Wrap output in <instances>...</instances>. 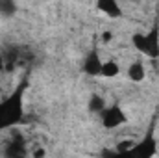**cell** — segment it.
Masks as SVG:
<instances>
[{"mask_svg":"<svg viewBox=\"0 0 159 158\" xmlns=\"http://www.w3.org/2000/svg\"><path fill=\"white\" fill-rule=\"evenodd\" d=\"M28 87V80L24 78L11 95L0 101V132L19 125L24 119V93Z\"/></svg>","mask_w":159,"mask_h":158,"instance_id":"cell-1","label":"cell"},{"mask_svg":"<svg viewBox=\"0 0 159 158\" xmlns=\"http://www.w3.org/2000/svg\"><path fill=\"white\" fill-rule=\"evenodd\" d=\"M157 153V140L150 130L141 141H135L128 151H104V158H154Z\"/></svg>","mask_w":159,"mask_h":158,"instance_id":"cell-2","label":"cell"},{"mask_svg":"<svg viewBox=\"0 0 159 158\" xmlns=\"http://www.w3.org/2000/svg\"><path fill=\"white\" fill-rule=\"evenodd\" d=\"M131 43L141 54H144V56H148L152 60H157L159 58V24L156 22L148 34H133L131 36Z\"/></svg>","mask_w":159,"mask_h":158,"instance_id":"cell-3","label":"cell"},{"mask_svg":"<svg viewBox=\"0 0 159 158\" xmlns=\"http://www.w3.org/2000/svg\"><path fill=\"white\" fill-rule=\"evenodd\" d=\"M100 116H102V125H104V128H109V130L120 126L122 123H126V114L122 112V108H120L119 104H113V106L106 108Z\"/></svg>","mask_w":159,"mask_h":158,"instance_id":"cell-4","label":"cell"},{"mask_svg":"<svg viewBox=\"0 0 159 158\" xmlns=\"http://www.w3.org/2000/svg\"><path fill=\"white\" fill-rule=\"evenodd\" d=\"M26 155H28V149H26L24 138L15 132L11 136V140L7 141L6 149H4V156L6 158H26Z\"/></svg>","mask_w":159,"mask_h":158,"instance_id":"cell-5","label":"cell"},{"mask_svg":"<svg viewBox=\"0 0 159 158\" xmlns=\"http://www.w3.org/2000/svg\"><path fill=\"white\" fill-rule=\"evenodd\" d=\"M102 60H100V56H98V52L96 50H91L89 54H87V58L83 60V71H85V75H89V77H100V73H102Z\"/></svg>","mask_w":159,"mask_h":158,"instance_id":"cell-6","label":"cell"},{"mask_svg":"<svg viewBox=\"0 0 159 158\" xmlns=\"http://www.w3.org/2000/svg\"><path fill=\"white\" fill-rule=\"evenodd\" d=\"M96 7H98V11H102L104 15H107L111 19H119L122 15V9H120V6L115 0H100L96 4Z\"/></svg>","mask_w":159,"mask_h":158,"instance_id":"cell-7","label":"cell"},{"mask_svg":"<svg viewBox=\"0 0 159 158\" xmlns=\"http://www.w3.org/2000/svg\"><path fill=\"white\" fill-rule=\"evenodd\" d=\"M128 77H129V80H133V82H141V80H144V77H146L144 65H143L141 62H133V63L128 67Z\"/></svg>","mask_w":159,"mask_h":158,"instance_id":"cell-8","label":"cell"},{"mask_svg":"<svg viewBox=\"0 0 159 158\" xmlns=\"http://www.w3.org/2000/svg\"><path fill=\"white\" fill-rule=\"evenodd\" d=\"M119 73H120V67H119V63H117V62L107 60V62H104V63H102V73H100V77H106V78H115Z\"/></svg>","mask_w":159,"mask_h":158,"instance_id":"cell-9","label":"cell"},{"mask_svg":"<svg viewBox=\"0 0 159 158\" xmlns=\"http://www.w3.org/2000/svg\"><path fill=\"white\" fill-rule=\"evenodd\" d=\"M106 108H107V106H106V101H104L100 95H93V97L89 99V112H93V114H102Z\"/></svg>","mask_w":159,"mask_h":158,"instance_id":"cell-10","label":"cell"},{"mask_svg":"<svg viewBox=\"0 0 159 158\" xmlns=\"http://www.w3.org/2000/svg\"><path fill=\"white\" fill-rule=\"evenodd\" d=\"M15 11H17V4L13 0H0V15L11 17Z\"/></svg>","mask_w":159,"mask_h":158,"instance_id":"cell-11","label":"cell"},{"mask_svg":"<svg viewBox=\"0 0 159 158\" xmlns=\"http://www.w3.org/2000/svg\"><path fill=\"white\" fill-rule=\"evenodd\" d=\"M43 156H44V151H43V149H37V151L34 153V158H43Z\"/></svg>","mask_w":159,"mask_h":158,"instance_id":"cell-12","label":"cell"},{"mask_svg":"<svg viewBox=\"0 0 159 158\" xmlns=\"http://www.w3.org/2000/svg\"><path fill=\"white\" fill-rule=\"evenodd\" d=\"M111 37H113V36H111V32H104V36H102V39L106 41V43H107V41H111Z\"/></svg>","mask_w":159,"mask_h":158,"instance_id":"cell-13","label":"cell"},{"mask_svg":"<svg viewBox=\"0 0 159 158\" xmlns=\"http://www.w3.org/2000/svg\"><path fill=\"white\" fill-rule=\"evenodd\" d=\"M2 69H6V65H4V56L0 54V71H2Z\"/></svg>","mask_w":159,"mask_h":158,"instance_id":"cell-14","label":"cell"}]
</instances>
